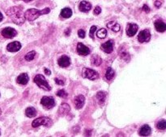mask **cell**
<instances>
[{
  "label": "cell",
  "mask_w": 166,
  "mask_h": 137,
  "mask_svg": "<svg viewBox=\"0 0 166 137\" xmlns=\"http://www.w3.org/2000/svg\"><path fill=\"white\" fill-rule=\"evenodd\" d=\"M161 4H162V3H161V1H159V0H156V1H155V6H156V8L161 7Z\"/></svg>",
  "instance_id": "36"
},
{
  "label": "cell",
  "mask_w": 166,
  "mask_h": 137,
  "mask_svg": "<svg viewBox=\"0 0 166 137\" xmlns=\"http://www.w3.org/2000/svg\"><path fill=\"white\" fill-rule=\"evenodd\" d=\"M155 28L156 30L159 32H164L166 30V24L162 20H156L155 22Z\"/></svg>",
  "instance_id": "19"
},
{
  "label": "cell",
  "mask_w": 166,
  "mask_h": 137,
  "mask_svg": "<svg viewBox=\"0 0 166 137\" xmlns=\"http://www.w3.org/2000/svg\"><path fill=\"white\" fill-rule=\"evenodd\" d=\"M101 12V8L99 7V6H97V7H95V9H94V11L93 13L94 15H96V16H98V15H100Z\"/></svg>",
  "instance_id": "33"
},
{
  "label": "cell",
  "mask_w": 166,
  "mask_h": 137,
  "mask_svg": "<svg viewBox=\"0 0 166 137\" xmlns=\"http://www.w3.org/2000/svg\"><path fill=\"white\" fill-rule=\"evenodd\" d=\"M91 63L92 65L99 66L102 63V59H101L100 56H98V55H92L91 57Z\"/></svg>",
  "instance_id": "23"
},
{
  "label": "cell",
  "mask_w": 166,
  "mask_h": 137,
  "mask_svg": "<svg viewBox=\"0 0 166 137\" xmlns=\"http://www.w3.org/2000/svg\"><path fill=\"white\" fill-rule=\"evenodd\" d=\"M101 49L105 53H111L114 51V41L112 40H109L104 44H101Z\"/></svg>",
  "instance_id": "9"
},
{
  "label": "cell",
  "mask_w": 166,
  "mask_h": 137,
  "mask_svg": "<svg viewBox=\"0 0 166 137\" xmlns=\"http://www.w3.org/2000/svg\"><path fill=\"white\" fill-rule=\"evenodd\" d=\"M138 29H139V27L137 24L132 23H128L127 27V35L130 37H132L136 34Z\"/></svg>",
  "instance_id": "10"
},
{
  "label": "cell",
  "mask_w": 166,
  "mask_h": 137,
  "mask_svg": "<svg viewBox=\"0 0 166 137\" xmlns=\"http://www.w3.org/2000/svg\"><path fill=\"white\" fill-rule=\"evenodd\" d=\"M50 12V9L48 7L45 8L43 10H37V9H29L26 10V12L24 13L25 19H27L29 21H34L36 19H37L40 16L42 15H46V14Z\"/></svg>",
  "instance_id": "2"
},
{
  "label": "cell",
  "mask_w": 166,
  "mask_h": 137,
  "mask_svg": "<svg viewBox=\"0 0 166 137\" xmlns=\"http://www.w3.org/2000/svg\"><path fill=\"white\" fill-rule=\"evenodd\" d=\"M1 34L3 37H5L7 39H11L15 36H16L17 35V31L15 28H11V27H8V28H3L1 31Z\"/></svg>",
  "instance_id": "6"
},
{
  "label": "cell",
  "mask_w": 166,
  "mask_h": 137,
  "mask_svg": "<svg viewBox=\"0 0 166 137\" xmlns=\"http://www.w3.org/2000/svg\"><path fill=\"white\" fill-rule=\"evenodd\" d=\"M84 103H85V98H84V96L80 94V95L76 96L74 99V104H75V108L78 109H81L84 105Z\"/></svg>",
  "instance_id": "13"
},
{
  "label": "cell",
  "mask_w": 166,
  "mask_h": 137,
  "mask_svg": "<svg viewBox=\"0 0 166 137\" xmlns=\"http://www.w3.org/2000/svg\"><path fill=\"white\" fill-rule=\"evenodd\" d=\"M151 40V33L150 31L148 29L141 31L138 36V40L140 43H146V42L150 41Z\"/></svg>",
  "instance_id": "8"
},
{
  "label": "cell",
  "mask_w": 166,
  "mask_h": 137,
  "mask_svg": "<svg viewBox=\"0 0 166 137\" xmlns=\"http://www.w3.org/2000/svg\"><path fill=\"white\" fill-rule=\"evenodd\" d=\"M120 57H121L122 59L124 60V61H130V55H129V53L127 52H122V53L120 54Z\"/></svg>",
  "instance_id": "30"
},
{
  "label": "cell",
  "mask_w": 166,
  "mask_h": 137,
  "mask_svg": "<svg viewBox=\"0 0 166 137\" xmlns=\"http://www.w3.org/2000/svg\"><path fill=\"white\" fill-rule=\"evenodd\" d=\"M1 114H2V111H1V109H0V115H1Z\"/></svg>",
  "instance_id": "41"
},
{
  "label": "cell",
  "mask_w": 166,
  "mask_h": 137,
  "mask_svg": "<svg viewBox=\"0 0 166 137\" xmlns=\"http://www.w3.org/2000/svg\"><path fill=\"white\" fill-rule=\"evenodd\" d=\"M70 33V28H67L66 29V31H65V35L66 36H69Z\"/></svg>",
  "instance_id": "38"
},
{
  "label": "cell",
  "mask_w": 166,
  "mask_h": 137,
  "mask_svg": "<svg viewBox=\"0 0 166 137\" xmlns=\"http://www.w3.org/2000/svg\"><path fill=\"white\" fill-rule=\"evenodd\" d=\"M36 52L35 51H31V52H28L26 55H25V57H24V59L28 61H33V60L36 57Z\"/></svg>",
  "instance_id": "27"
},
{
  "label": "cell",
  "mask_w": 166,
  "mask_h": 137,
  "mask_svg": "<svg viewBox=\"0 0 166 137\" xmlns=\"http://www.w3.org/2000/svg\"><path fill=\"white\" fill-rule=\"evenodd\" d=\"M70 111V106L67 103H62L58 108V114L60 116H63L65 115L68 114Z\"/></svg>",
  "instance_id": "15"
},
{
  "label": "cell",
  "mask_w": 166,
  "mask_h": 137,
  "mask_svg": "<svg viewBox=\"0 0 166 137\" xmlns=\"http://www.w3.org/2000/svg\"><path fill=\"white\" fill-rule=\"evenodd\" d=\"M151 132H152V129H151V127L148 125H147V124L142 126V127H140L139 131V133L142 136H149L151 134Z\"/></svg>",
  "instance_id": "18"
},
{
  "label": "cell",
  "mask_w": 166,
  "mask_h": 137,
  "mask_svg": "<svg viewBox=\"0 0 166 137\" xmlns=\"http://www.w3.org/2000/svg\"><path fill=\"white\" fill-rule=\"evenodd\" d=\"M79 9L82 12H88L92 9V4L90 3L87 2V1H82L80 3Z\"/></svg>",
  "instance_id": "17"
},
{
  "label": "cell",
  "mask_w": 166,
  "mask_h": 137,
  "mask_svg": "<svg viewBox=\"0 0 166 137\" xmlns=\"http://www.w3.org/2000/svg\"><path fill=\"white\" fill-rule=\"evenodd\" d=\"M55 82H56V84H58V85H63L64 84H65L64 80H62V79H60L59 78H55Z\"/></svg>",
  "instance_id": "32"
},
{
  "label": "cell",
  "mask_w": 166,
  "mask_h": 137,
  "mask_svg": "<svg viewBox=\"0 0 166 137\" xmlns=\"http://www.w3.org/2000/svg\"><path fill=\"white\" fill-rule=\"evenodd\" d=\"M3 14L1 13V12H0V22H1V21L3 20Z\"/></svg>",
  "instance_id": "39"
},
{
  "label": "cell",
  "mask_w": 166,
  "mask_h": 137,
  "mask_svg": "<svg viewBox=\"0 0 166 137\" xmlns=\"http://www.w3.org/2000/svg\"><path fill=\"white\" fill-rule=\"evenodd\" d=\"M6 14L8 17H10L14 23L17 25H22L25 22V16L23 11V8L21 7H11L8 8Z\"/></svg>",
  "instance_id": "1"
},
{
  "label": "cell",
  "mask_w": 166,
  "mask_h": 137,
  "mask_svg": "<svg viewBox=\"0 0 166 137\" xmlns=\"http://www.w3.org/2000/svg\"><path fill=\"white\" fill-rule=\"evenodd\" d=\"M22 1L25 2V3H29V2H30V1H32V0H22Z\"/></svg>",
  "instance_id": "40"
},
{
  "label": "cell",
  "mask_w": 166,
  "mask_h": 137,
  "mask_svg": "<svg viewBox=\"0 0 166 137\" xmlns=\"http://www.w3.org/2000/svg\"><path fill=\"white\" fill-rule=\"evenodd\" d=\"M78 36L80 38H84L85 37V31L83 29H80L78 31Z\"/></svg>",
  "instance_id": "34"
},
{
  "label": "cell",
  "mask_w": 166,
  "mask_h": 137,
  "mask_svg": "<svg viewBox=\"0 0 166 137\" xmlns=\"http://www.w3.org/2000/svg\"><path fill=\"white\" fill-rule=\"evenodd\" d=\"M76 49H77V52L81 56H88L90 53V49L82 43H78Z\"/></svg>",
  "instance_id": "11"
},
{
  "label": "cell",
  "mask_w": 166,
  "mask_h": 137,
  "mask_svg": "<svg viewBox=\"0 0 166 137\" xmlns=\"http://www.w3.org/2000/svg\"><path fill=\"white\" fill-rule=\"evenodd\" d=\"M44 71L46 75H50V74H51V71L49 70H48L47 68H44Z\"/></svg>",
  "instance_id": "37"
},
{
  "label": "cell",
  "mask_w": 166,
  "mask_h": 137,
  "mask_svg": "<svg viewBox=\"0 0 166 137\" xmlns=\"http://www.w3.org/2000/svg\"><path fill=\"white\" fill-rule=\"evenodd\" d=\"M83 77L85 78H88L89 80H96L99 78V73L95 70L88 68H84L82 72Z\"/></svg>",
  "instance_id": "5"
},
{
  "label": "cell",
  "mask_w": 166,
  "mask_h": 137,
  "mask_svg": "<svg viewBox=\"0 0 166 137\" xmlns=\"http://www.w3.org/2000/svg\"><path fill=\"white\" fill-rule=\"evenodd\" d=\"M41 104L42 106L46 107L48 109L53 108L55 106V98L53 97H48V96H44L43 98L41 99Z\"/></svg>",
  "instance_id": "7"
},
{
  "label": "cell",
  "mask_w": 166,
  "mask_h": 137,
  "mask_svg": "<svg viewBox=\"0 0 166 137\" xmlns=\"http://www.w3.org/2000/svg\"><path fill=\"white\" fill-rule=\"evenodd\" d=\"M107 28L112 30L113 31H115V32H117V31H120V24L117 23V22H115V21L109 22V23H107Z\"/></svg>",
  "instance_id": "21"
},
{
  "label": "cell",
  "mask_w": 166,
  "mask_h": 137,
  "mask_svg": "<svg viewBox=\"0 0 166 137\" xmlns=\"http://www.w3.org/2000/svg\"><path fill=\"white\" fill-rule=\"evenodd\" d=\"M115 76V71H114L111 67H109L107 69L106 73H105V78L108 81L113 80V78Z\"/></svg>",
  "instance_id": "25"
},
{
  "label": "cell",
  "mask_w": 166,
  "mask_h": 137,
  "mask_svg": "<svg viewBox=\"0 0 166 137\" xmlns=\"http://www.w3.org/2000/svg\"><path fill=\"white\" fill-rule=\"evenodd\" d=\"M107 36V30L105 28H101L96 32V36L100 39H104Z\"/></svg>",
  "instance_id": "26"
},
{
  "label": "cell",
  "mask_w": 166,
  "mask_h": 137,
  "mask_svg": "<svg viewBox=\"0 0 166 137\" xmlns=\"http://www.w3.org/2000/svg\"><path fill=\"white\" fill-rule=\"evenodd\" d=\"M96 30V26H92L91 28H90V32H89V36L91 37L92 39H94V33Z\"/></svg>",
  "instance_id": "31"
},
{
  "label": "cell",
  "mask_w": 166,
  "mask_h": 137,
  "mask_svg": "<svg viewBox=\"0 0 166 137\" xmlns=\"http://www.w3.org/2000/svg\"><path fill=\"white\" fill-rule=\"evenodd\" d=\"M33 82L38 85L39 88L42 89L44 91H49L51 90V87L49 85V83H48L47 80L45 79V78L43 75H42V74H37L36 76H35Z\"/></svg>",
  "instance_id": "3"
},
{
  "label": "cell",
  "mask_w": 166,
  "mask_h": 137,
  "mask_svg": "<svg viewBox=\"0 0 166 137\" xmlns=\"http://www.w3.org/2000/svg\"><path fill=\"white\" fill-rule=\"evenodd\" d=\"M96 98L97 99V102L100 105H103L106 99V93L104 91H99L98 93L96 94Z\"/></svg>",
  "instance_id": "20"
},
{
  "label": "cell",
  "mask_w": 166,
  "mask_h": 137,
  "mask_svg": "<svg viewBox=\"0 0 166 137\" xmlns=\"http://www.w3.org/2000/svg\"><path fill=\"white\" fill-rule=\"evenodd\" d=\"M61 16H62V18H65V19H68L71 17L72 16V10L69 7H65L63 8L62 10H61Z\"/></svg>",
  "instance_id": "22"
},
{
  "label": "cell",
  "mask_w": 166,
  "mask_h": 137,
  "mask_svg": "<svg viewBox=\"0 0 166 137\" xmlns=\"http://www.w3.org/2000/svg\"><path fill=\"white\" fill-rule=\"evenodd\" d=\"M156 127L160 130H165L166 129V121L164 119H161L156 124Z\"/></svg>",
  "instance_id": "28"
},
{
  "label": "cell",
  "mask_w": 166,
  "mask_h": 137,
  "mask_svg": "<svg viewBox=\"0 0 166 137\" xmlns=\"http://www.w3.org/2000/svg\"><path fill=\"white\" fill-rule=\"evenodd\" d=\"M29 77L26 73H21L20 75H19L18 77H17V78H16V82H17V83L20 84V85H26L27 83L29 82Z\"/></svg>",
  "instance_id": "16"
},
{
  "label": "cell",
  "mask_w": 166,
  "mask_h": 137,
  "mask_svg": "<svg viewBox=\"0 0 166 137\" xmlns=\"http://www.w3.org/2000/svg\"><path fill=\"white\" fill-rule=\"evenodd\" d=\"M143 10H144L145 12H147V13H148L149 11H150V8H149V7H148L147 4H144L143 7Z\"/></svg>",
  "instance_id": "35"
},
{
  "label": "cell",
  "mask_w": 166,
  "mask_h": 137,
  "mask_svg": "<svg viewBox=\"0 0 166 137\" xmlns=\"http://www.w3.org/2000/svg\"><path fill=\"white\" fill-rule=\"evenodd\" d=\"M58 64L60 67L62 68H67L70 65V57L67 56H62L58 60Z\"/></svg>",
  "instance_id": "14"
},
{
  "label": "cell",
  "mask_w": 166,
  "mask_h": 137,
  "mask_svg": "<svg viewBox=\"0 0 166 137\" xmlns=\"http://www.w3.org/2000/svg\"><path fill=\"white\" fill-rule=\"evenodd\" d=\"M0 135H1V131H0Z\"/></svg>",
  "instance_id": "42"
},
{
  "label": "cell",
  "mask_w": 166,
  "mask_h": 137,
  "mask_svg": "<svg viewBox=\"0 0 166 137\" xmlns=\"http://www.w3.org/2000/svg\"><path fill=\"white\" fill-rule=\"evenodd\" d=\"M21 49V44L18 41H13L8 44L7 46V50L8 52H18L19 50Z\"/></svg>",
  "instance_id": "12"
},
{
  "label": "cell",
  "mask_w": 166,
  "mask_h": 137,
  "mask_svg": "<svg viewBox=\"0 0 166 137\" xmlns=\"http://www.w3.org/2000/svg\"><path fill=\"white\" fill-rule=\"evenodd\" d=\"M53 124V122L51 119L48 117H39L37 119H34L32 123V127H37L42 125H44L45 127H49Z\"/></svg>",
  "instance_id": "4"
},
{
  "label": "cell",
  "mask_w": 166,
  "mask_h": 137,
  "mask_svg": "<svg viewBox=\"0 0 166 137\" xmlns=\"http://www.w3.org/2000/svg\"><path fill=\"white\" fill-rule=\"evenodd\" d=\"M57 95L58 96V97H60V98H67L68 94L64 90H59V91L57 92Z\"/></svg>",
  "instance_id": "29"
},
{
  "label": "cell",
  "mask_w": 166,
  "mask_h": 137,
  "mask_svg": "<svg viewBox=\"0 0 166 137\" xmlns=\"http://www.w3.org/2000/svg\"><path fill=\"white\" fill-rule=\"evenodd\" d=\"M25 115H26L27 117L29 118H33V117L36 116V110L33 106H30V107H28V108L25 110Z\"/></svg>",
  "instance_id": "24"
}]
</instances>
